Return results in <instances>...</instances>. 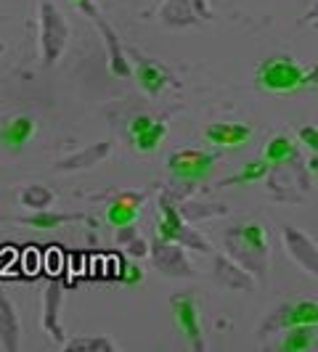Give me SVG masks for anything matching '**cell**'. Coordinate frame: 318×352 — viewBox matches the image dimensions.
<instances>
[{
    "label": "cell",
    "instance_id": "obj_9",
    "mask_svg": "<svg viewBox=\"0 0 318 352\" xmlns=\"http://www.w3.org/2000/svg\"><path fill=\"white\" fill-rule=\"evenodd\" d=\"M143 201H146V194H141V191H120L112 199V204L106 207V223L112 228L136 226L141 217Z\"/></svg>",
    "mask_w": 318,
    "mask_h": 352
},
{
    "label": "cell",
    "instance_id": "obj_29",
    "mask_svg": "<svg viewBox=\"0 0 318 352\" xmlns=\"http://www.w3.org/2000/svg\"><path fill=\"white\" fill-rule=\"evenodd\" d=\"M297 138H300V143H305L310 151H316L318 154V127H313V124H302L300 130H297Z\"/></svg>",
    "mask_w": 318,
    "mask_h": 352
},
{
    "label": "cell",
    "instance_id": "obj_15",
    "mask_svg": "<svg viewBox=\"0 0 318 352\" xmlns=\"http://www.w3.org/2000/svg\"><path fill=\"white\" fill-rule=\"evenodd\" d=\"M112 154V143L109 141H101V143H90L85 148H80V151H74L70 157H64L59 164H56V170L59 173H77V170H90V167H96V164H101L106 157Z\"/></svg>",
    "mask_w": 318,
    "mask_h": 352
},
{
    "label": "cell",
    "instance_id": "obj_8",
    "mask_svg": "<svg viewBox=\"0 0 318 352\" xmlns=\"http://www.w3.org/2000/svg\"><path fill=\"white\" fill-rule=\"evenodd\" d=\"M215 164V154H207V151H196V148H180V151H173L167 157V167L170 173L178 177V180H189V183H196L207 175Z\"/></svg>",
    "mask_w": 318,
    "mask_h": 352
},
{
    "label": "cell",
    "instance_id": "obj_20",
    "mask_svg": "<svg viewBox=\"0 0 318 352\" xmlns=\"http://www.w3.org/2000/svg\"><path fill=\"white\" fill-rule=\"evenodd\" d=\"M136 80H138V85H141L143 93L159 96L162 90L167 88L170 74L162 69V67H157V64H151V61H141L138 69H136Z\"/></svg>",
    "mask_w": 318,
    "mask_h": 352
},
{
    "label": "cell",
    "instance_id": "obj_16",
    "mask_svg": "<svg viewBox=\"0 0 318 352\" xmlns=\"http://www.w3.org/2000/svg\"><path fill=\"white\" fill-rule=\"evenodd\" d=\"M0 347L17 352L21 347V318L17 305L0 294Z\"/></svg>",
    "mask_w": 318,
    "mask_h": 352
},
{
    "label": "cell",
    "instance_id": "obj_21",
    "mask_svg": "<svg viewBox=\"0 0 318 352\" xmlns=\"http://www.w3.org/2000/svg\"><path fill=\"white\" fill-rule=\"evenodd\" d=\"M56 201V196L48 186H43V183H32V186H24L21 191H19V204L24 207V210L30 212H37V210H51V204Z\"/></svg>",
    "mask_w": 318,
    "mask_h": 352
},
{
    "label": "cell",
    "instance_id": "obj_13",
    "mask_svg": "<svg viewBox=\"0 0 318 352\" xmlns=\"http://www.w3.org/2000/svg\"><path fill=\"white\" fill-rule=\"evenodd\" d=\"M284 236V244H286V252L295 257V263L305 267V270H310L313 276H318V247L305 236L300 230L295 228V226H284L282 230Z\"/></svg>",
    "mask_w": 318,
    "mask_h": 352
},
{
    "label": "cell",
    "instance_id": "obj_19",
    "mask_svg": "<svg viewBox=\"0 0 318 352\" xmlns=\"http://www.w3.org/2000/svg\"><path fill=\"white\" fill-rule=\"evenodd\" d=\"M77 220H85L83 214H70V212H53V210H37L27 217H19L21 226L27 228H37V230H51V228H61L67 223H77Z\"/></svg>",
    "mask_w": 318,
    "mask_h": 352
},
{
    "label": "cell",
    "instance_id": "obj_25",
    "mask_svg": "<svg viewBox=\"0 0 318 352\" xmlns=\"http://www.w3.org/2000/svg\"><path fill=\"white\" fill-rule=\"evenodd\" d=\"M313 329L316 326H289L282 339L284 352H302L313 344Z\"/></svg>",
    "mask_w": 318,
    "mask_h": 352
},
{
    "label": "cell",
    "instance_id": "obj_18",
    "mask_svg": "<svg viewBox=\"0 0 318 352\" xmlns=\"http://www.w3.org/2000/svg\"><path fill=\"white\" fill-rule=\"evenodd\" d=\"M35 120L32 117H27V114H21V117H14L11 122L3 124V130H0V141L6 148H14L19 151L24 143L30 141L32 135H35Z\"/></svg>",
    "mask_w": 318,
    "mask_h": 352
},
{
    "label": "cell",
    "instance_id": "obj_12",
    "mask_svg": "<svg viewBox=\"0 0 318 352\" xmlns=\"http://www.w3.org/2000/svg\"><path fill=\"white\" fill-rule=\"evenodd\" d=\"M61 302H64V289L59 283H51L43 289V313H40V323H43V331L51 336L53 342L64 344L67 334H64V326L59 320V310H61Z\"/></svg>",
    "mask_w": 318,
    "mask_h": 352
},
{
    "label": "cell",
    "instance_id": "obj_1",
    "mask_svg": "<svg viewBox=\"0 0 318 352\" xmlns=\"http://www.w3.org/2000/svg\"><path fill=\"white\" fill-rule=\"evenodd\" d=\"M226 249L231 260L249 270L255 278H265V265H268V233L260 223H247L239 228H231L226 236Z\"/></svg>",
    "mask_w": 318,
    "mask_h": 352
},
{
    "label": "cell",
    "instance_id": "obj_23",
    "mask_svg": "<svg viewBox=\"0 0 318 352\" xmlns=\"http://www.w3.org/2000/svg\"><path fill=\"white\" fill-rule=\"evenodd\" d=\"M117 244L130 254V257H149V249L151 244L138 236V230L133 226H125V228H117Z\"/></svg>",
    "mask_w": 318,
    "mask_h": 352
},
{
    "label": "cell",
    "instance_id": "obj_6",
    "mask_svg": "<svg viewBox=\"0 0 318 352\" xmlns=\"http://www.w3.org/2000/svg\"><path fill=\"white\" fill-rule=\"evenodd\" d=\"M77 8H80L85 16L93 19V24L98 27V32H101V37H104L106 58H109V69H112V74H117V77H130V64H127V58H125L123 45H120V40H117L114 27L101 16V11L93 6V0H83V3H77Z\"/></svg>",
    "mask_w": 318,
    "mask_h": 352
},
{
    "label": "cell",
    "instance_id": "obj_27",
    "mask_svg": "<svg viewBox=\"0 0 318 352\" xmlns=\"http://www.w3.org/2000/svg\"><path fill=\"white\" fill-rule=\"evenodd\" d=\"M268 167H271V164H268L265 159H255V162H249L242 173L226 177L220 186H244V183H257V180H263V177L268 175Z\"/></svg>",
    "mask_w": 318,
    "mask_h": 352
},
{
    "label": "cell",
    "instance_id": "obj_10",
    "mask_svg": "<svg viewBox=\"0 0 318 352\" xmlns=\"http://www.w3.org/2000/svg\"><path fill=\"white\" fill-rule=\"evenodd\" d=\"M130 138H133V146L136 151L141 154H149L159 148V143L167 138V124L157 120V117H149V114H138L130 120Z\"/></svg>",
    "mask_w": 318,
    "mask_h": 352
},
{
    "label": "cell",
    "instance_id": "obj_24",
    "mask_svg": "<svg viewBox=\"0 0 318 352\" xmlns=\"http://www.w3.org/2000/svg\"><path fill=\"white\" fill-rule=\"evenodd\" d=\"M292 157H295V143H292L289 135H273L271 143L265 146V154H263V159L268 164H286Z\"/></svg>",
    "mask_w": 318,
    "mask_h": 352
},
{
    "label": "cell",
    "instance_id": "obj_22",
    "mask_svg": "<svg viewBox=\"0 0 318 352\" xmlns=\"http://www.w3.org/2000/svg\"><path fill=\"white\" fill-rule=\"evenodd\" d=\"M67 352H114L117 344L109 336H77L61 344Z\"/></svg>",
    "mask_w": 318,
    "mask_h": 352
},
{
    "label": "cell",
    "instance_id": "obj_7",
    "mask_svg": "<svg viewBox=\"0 0 318 352\" xmlns=\"http://www.w3.org/2000/svg\"><path fill=\"white\" fill-rule=\"evenodd\" d=\"M170 310L176 318L180 334L191 344V350H204V336H202V323H199V305L191 294H173L170 297Z\"/></svg>",
    "mask_w": 318,
    "mask_h": 352
},
{
    "label": "cell",
    "instance_id": "obj_5",
    "mask_svg": "<svg viewBox=\"0 0 318 352\" xmlns=\"http://www.w3.org/2000/svg\"><path fill=\"white\" fill-rule=\"evenodd\" d=\"M149 257H151V265L157 267L159 273H165V276H170V278H191V276H194V265L189 260L183 244L165 241V239L157 236V239L151 241Z\"/></svg>",
    "mask_w": 318,
    "mask_h": 352
},
{
    "label": "cell",
    "instance_id": "obj_28",
    "mask_svg": "<svg viewBox=\"0 0 318 352\" xmlns=\"http://www.w3.org/2000/svg\"><path fill=\"white\" fill-rule=\"evenodd\" d=\"M143 267L138 263H125L123 270H120V281L127 283V286H138V283H143Z\"/></svg>",
    "mask_w": 318,
    "mask_h": 352
},
{
    "label": "cell",
    "instance_id": "obj_17",
    "mask_svg": "<svg viewBox=\"0 0 318 352\" xmlns=\"http://www.w3.org/2000/svg\"><path fill=\"white\" fill-rule=\"evenodd\" d=\"M215 270V281L223 283L226 289H233V292H252V286H255V281H252V273L249 270H244L242 265L231 263V260H226V257H215V265H212Z\"/></svg>",
    "mask_w": 318,
    "mask_h": 352
},
{
    "label": "cell",
    "instance_id": "obj_4",
    "mask_svg": "<svg viewBox=\"0 0 318 352\" xmlns=\"http://www.w3.org/2000/svg\"><path fill=\"white\" fill-rule=\"evenodd\" d=\"M257 85L268 93H276V96L295 93V90L308 85V72L302 69L295 58L276 56V58H268L257 67Z\"/></svg>",
    "mask_w": 318,
    "mask_h": 352
},
{
    "label": "cell",
    "instance_id": "obj_2",
    "mask_svg": "<svg viewBox=\"0 0 318 352\" xmlns=\"http://www.w3.org/2000/svg\"><path fill=\"white\" fill-rule=\"evenodd\" d=\"M37 30H40V58L43 67L59 64V58L67 51L70 43V24L61 14V8L53 0H43L37 8Z\"/></svg>",
    "mask_w": 318,
    "mask_h": 352
},
{
    "label": "cell",
    "instance_id": "obj_11",
    "mask_svg": "<svg viewBox=\"0 0 318 352\" xmlns=\"http://www.w3.org/2000/svg\"><path fill=\"white\" fill-rule=\"evenodd\" d=\"M289 326H318V302L302 300L279 307L273 318L265 323V331L268 329H289Z\"/></svg>",
    "mask_w": 318,
    "mask_h": 352
},
{
    "label": "cell",
    "instance_id": "obj_3",
    "mask_svg": "<svg viewBox=\"0 0 318 352\" xmlns=\"http://www.w3.org/2000/svg\"><path fill=\"white\" fill-rule=\"evenodd\" d=\"M157 236L165 239V241H176V244H183L186 249H194V252H210V241L196 233V228H189L186 217L180 214V210L176 207L173 196L162 194L159 196V226H157Z\"/></svg>",
    "mask_w": 318,
    "mask_h": 352
},
{
    "label": "cell",
    "instance_id": "obj_26",
    "mask_svg": "<svg viewBox=\"0 0 318 352\" xmlns=\"http://www.w3.org/2000/svg\"><path fill=\"white\" fill-rule=\"evenodd\" d=\"M162 21L170 24V27L191 24L194 21V11H191L189 0H167V6L162 8Z\"/></svg>",
    "mask_w": 318,
    "mask_h": 352
},
{
    "label": "cell",
    "instance_id": "obj_14",
    "mask_svg": "<svg viewBox=\"0 0 318 352\" xmlns=\"http://www.w3.org/2000/svg\"><path fill=\"white\" fill-rule=\"evenodd\" d=\"M252 138V127L242 122H212L204 127V141L220 148H239Z\"/></svg>",
    "mask_w": 318,
    "mask_h": 352
}]
</instances>
